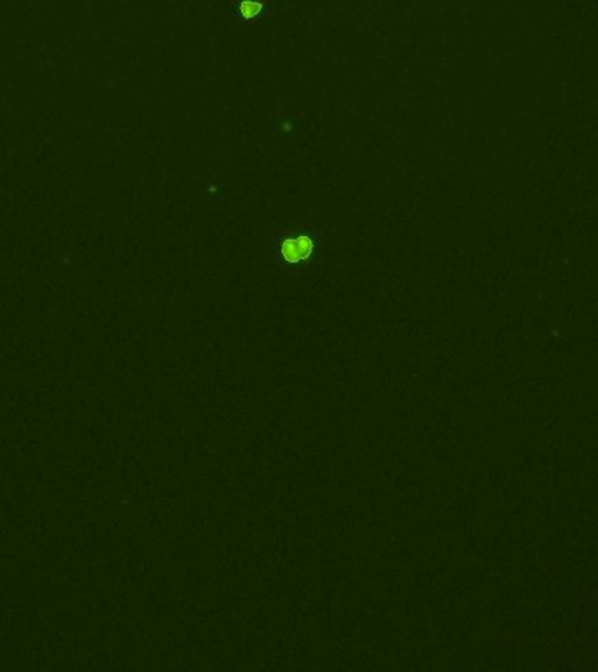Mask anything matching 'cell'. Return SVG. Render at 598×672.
Listing matches in <instances>:
<instances>
[{"instance_id":"6da1fadb","label":"cell","mask_w":598,"mask_h":672,"mask_svg":"<svg viewBox=\"0 0 598 672\" xmlns=\"http://www.w3.org/2000/svg\"><path fill=\"white\" fill-rule=\"evenodd\" d=\"M313 251V240L308 236H294L285 238L282 247V254L287 261H303Z\"/></svg>"}]
</instances>
